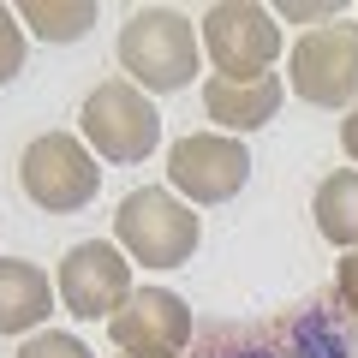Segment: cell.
<instances>
[{"label":"cell","mask_w":358,"mask_h":358,"mask_svg":"<svg viewBox=\"0 0 358 358\" xmlns=\"http://www.w3.org/2000/svg\"><path fill=\"white\" fill-rule=\"evenodd\" d=\"M192 358H358V317H346L334 287H317L281 310L197 329Z\"/></svg>","instance_id":"obj_1"},{"label":"cell","mask_w":358,"mask_h":358,"mask_svg":"<svg viewBox=\"0 0 358 358\" xmlns=\"http://www.w3.org/2000/svg\"><path fill=\"white\" fill-rule=\"evenodd\" d=\"M120 66L143 96H173L197 78V30L173 6H138L120 30Z\"/></svg>","instance_id":"obj_2"},{"label":"cell","mask_w":358,"mask_h":358,"mask_svg":"<svg viewBox=\"0 0 358 358\" xmlns=\"http://www.w3.org/2000/svg\"><path fill=\"white\" fill-rule=\"evenodd\" d=\"M197 239H203V221L192 203H179L162 185H143V192L120 197L114 209V245L143 268H179L192 263Z\"/></svg>","instance_id":"obj_3"},{"label":"cell","mask_w":358,"mask_h":358,"mask_svg":"<svg viewBox=\"0 0 358 358\" xmlns=\"http://www.w3.org/2000/svg\"><path fill=\"white\" fill-rule=\"evenodd\" d=\"M78 131H84L96 162L131 167V162H150V150L162 143V114L131 78H102L78 108Z\"/></svg>","instance_id":"obj_4"},{"label":"cell","mask_w":358,"mask_h":358,"mask_svg":"<svg viewBox=\"0 0 358 358\" xmlns=\"http://www.w3.org/2000/svg\"><path fill=\"white\" fill-rule=\"evenodd\" d=\"M18 185H24V197L36 209L72 215V209L96 203V192H102V162H96L90 143L72 138V131H42V138H30L24 155H18Z\"/></svg>","instance_id":"obj_5"},{"label":"cell","mask_w":358,"mask_h":358,"mask_svg":"<svg viewBox=\"0 0 358 358\" xmlns=\"http://www.w3.org/2000/svg\"><path fill=\"white\" fill-rule=\"evenodd\" d=\"M197 36L215 78H263L281 60V18L275 6H257V0H215Z\"/></svg>","instance_id":"obj_6"},{"label":"cell","mask_w":358,"mask_h":358,"mask_svg":"<svg viewBox=\"0 0 358 358\" xmlns=\"http://www.w3.org/2000/svg\"><path fill=\"white\" fill-rule=\"evenodd\" d=\"M287 84L310 108H358V24H317L293 42Z\"/></svg>","instance_id":"obj_7"},{"label":"cell","mask_w":358,"mask_h":358,"mask_svg":"<svg viewBox=\"0 0 358 358\" xmlns=\"http://www.w3.org/2000/svg\"><path fill=\"white\" fill-rule=\"evenodd\" d=\"M54 287H60V305L72 310L78 322H102V317L114 322L120 310H126V299L138 293V287H131V257L120 251L114 239L72 245V251L60 257Z\"/></svg>","instance_id":"obj_8"},{"label":"cell","mask_w":358,"mask_h":358,"mask_svg":"<svg viewBox=\"0 0 358 358\" xmlns=\"http://www.w3.org/2000/svg\"><path fill=\"white\" fill-rule=\"evenodd\" d=\"M245 179H251V155H245V143L227 138V131H185V138L167 150V185H173V197H185L192 209L239 197Z\"/></svg>","instance_id":"obj_9"},{"label":"cell","mask_w":358,"mask_h":358,"mask_svg":"<svg viewBox=\"0 0 358 358\" xmlns=\"http://www.w3.org/2000/svg\"><path fill=\"white\" fill-rule=\"evenodd\" d=\"M108 334L126 358H185L197 341V317L167 287H138L126 299V310L108 322Z\"/></svg>","instance_id":"obj_10"},{"label":"cell","mask_w":358,"mask_h":358,"mask_svg":"<svg viewBox=\"0 0 358 358\" xmlns=\"http://www.w3.org/2000/svg\"><path fill=\"white\" fill-rule=\"evenodd\" d=\"M287 102V78L263 72V78H203V114L221 131H263Z\"/></svg>","instance_id":"obj_11"},{"label":"cell","mask_w":358,"mask_h":358,"mask_svg":"<svg viewBox=\"0 0 358 358\" xmlns=\"http://www.w3.org/2000/svg\"><path fill=\"white\" fill-rule=\"evenodd\" d=\"M54 317V281L48 268L6 257L0 263V334H30Z\"/></svg>","instance_id":"obj_12"},{"label":"cell","mask_w":358,"mask_h":358,"mask_svg":"<svg viewBox=\"0 0 358 358\" xmlns=\"http://www.w3.org/2000/svg\"><path fill=\"white\" fill-rule=\"evenodd\" d=\"M310 215H317V233L334 245V251H358V167H341L317 185L310 197Z\"/></svg>","instance_id":"obj_13"},{"label":"cell","mask_w":358,"mask_h":358,"mask_svg":"<svg viewBox=\"0 0 358 358\" xmlns=\"http://www.w3.org/2000/svg\"><path fill=\"white\" fill-rule=\"evenodd\" d=\"M18 24H30L42 42H78L90 36V24H96V0H24V6H13Z\"/></svg>","instance_id":"obj_14"},{"label":"cell","mask_w":358,"mask_h":358,"mask_svg":"<svg viewBox=\"0 0 358 358\" xmlns=\"http://www.w3.org/2000/svg\"><path fill=\"white\" fill-rule=\"evenodd\" d=\"M24 72V24L13 6H0V84H13Z\"/></svg>","instance_id":"obj_15"},{"label":"cell","mask_w":358,"mask_h":358,"mask_svg":"<svg viewBox=\"0 0 358 358\" xmlns=\"http://www.w3.org/2000/svg\"><path fill=\"white\" fill-rule=\"evenodd\" d=\"M18 358H96L78 334H60V329H42V334H30L24 346H18Z\"/></svg>","instance_id":"obj_16"},{"label":"cell","mask_w":358,"mask_h":358,"mask_svg":"<svg viewBox=\"0 0 358 358\" xmlns=\"http://www.w3.org/2000/svg\"><path fill=\"white\" fill-rule=\"evenodd\" d=\"M334 299L346 305V317H358V251H346L334 268Z\"/></svg>","instance_id":"obj_17"},{"label":"cell","mask_w":358,"mask_h":358,"mask_svg":"<svg viewBox=\"0 0 358 358\" xmlns=\"http://www.w3.org/2000/svg\"><path fill=\"white\" fill-rule=\"evenodd\" d=\"M275 18H293V24H305V18H341V0H322V6H275Z\"/></svg>","instance_id":"obj_18"},{"label":"cell","mask_w":358,"mask_h":358,"mask_svg":"<svg viewBox=\"0 0 358 358\" xmlns=\"http://www.w3.org/2000/svg\"><path fill=\"white\" fill-rule=\"evenodd\" d=\"M341 150H346V155L358 162V108H352V114L341 120Z\"/></svg>","instance_id":"obj_19"}]
</instances>
